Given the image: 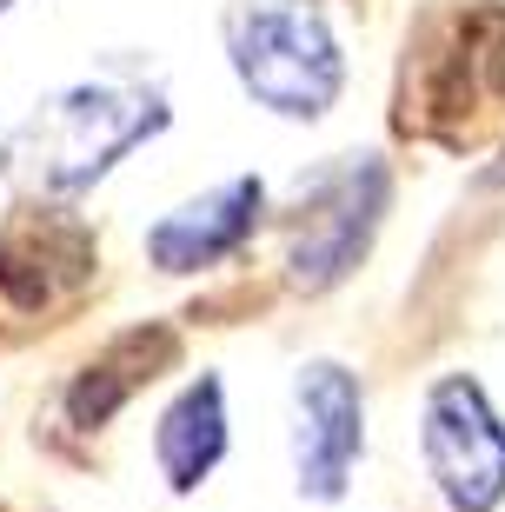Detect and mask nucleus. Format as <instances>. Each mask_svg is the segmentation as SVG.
<instances>
[{
	"label": "nucleus",
	"mask_w": 505,
	"mask_h": 512,
	"mask_svg": "<svg viewBox=\"0 0 505 512\" xmlns=\"http://www.w3.org/2000/svg\"><path fill=\"white\" fill-rule=\"evenodd\" d=\"M233 80L273 120H326L346 94V47L319 0H233L220 20Z\"/></svg>",
	"instance_id": "nucleus-1"
},
{
	"label": "nucleus",
	"mask_w": 505,
	"mask_h": 512,
	"mask_svg": "<svg viewBox=\"0 0 505 512\" xmlns=\"http://www.w3.org/2000/svg\"><path fill=\"white\" fill-rule=\"evenodd\" d=\"M173 107L160 87L140 80H74L34 107L27 120V167L40 193H87L107 180L133 147H147L153 133H167Z\"/></svg>",
	"instance_id": "nucleus-2"
},
{
	"label": "nucleus",
	"mask_w": 505,
	"mask_h": 512,
	"mask_svg": "<svg viewBox=\"0 0 505 512\" xmlns=\"http://www.w3.org/2000/svg\"><path fill=\"white\" fill-rule=\"evenodd\" d=\"M386 207H393V173L379 153H339L333 167L300 180V200L286 207V280L300 293L353 280L379 240Z\"/></svg>",
	"instance_id": "nucleus-3"
},
{
	"label": "nucleus",
	"mask_w": 505,
	"mask_h": 512,
	"mask_svg": "<svg viewBox=\"0 0 505 512\" xmlns=\"http://www.w3.org/2000/svg\"><path fill=\"white\" fill-rule=\"evenodd\" d=\"M419 459L452 512L505 506V419L472 373H439L419 399Z\"/></svg>",
	"instance_id": "nucleus-4"
},
{
	"label": "nucleus",
	"mask_w": 505,
	"mask_h": 512,
	"mask_svg": "<svg viewBox=\"0 0 505 512\" xmlns=\"http://www.w3.org/2000/svg\"><path fill=\"white\" fill-rule=\"evenodd\" d=\"M94 273H100V240L67 207L20 200L0 220V300L14 306V313L40 320V313L74 306L94 286Z\"/></svg>",
	"instance_id": "nucleus-5"
},
{
	"label": "nucleus",
	"mask_w": 505,
	"mask_h": 512,
	"mask_svg": "<svg viewBox=\"0 0 505 512\" xmlns=\"http://www.w3.org/2000/svg\"><path fill=\"white\" fill-rule=\"evenodd\" d=\"M366 459V386L346 360H306L293 373V479L333 506Z\"/></svg>",
	"instance_id": "nucleus-6"
},
{
	"label": "nucleus",
	"mask_w": 505,
	"mask_h": 512,
	"mask_svg": "<svg viewBox=\"0 0 505 512\" xmlns=\"http://www.w3.org/2000/svg\"><path fill=\"white\" fill-rule=\"evenodd\" d=\"M266 220V180L260 173H233V180H220V187L193 193V200H180L173 213H160L147 227V266L153 273H206V266L233 260V253L260 233Z\"/></svg>",
	"instance_id": "nucleus-7"
},
{
	"label": "nucleus",
	"mask_w": 505,
	"mask_h": 512,
	"mask_svg": "<svg viewBox=\"0 0 505 512\" xmlns=\"http://www.w3.org/2000/svg\"><path fill=\"white\" fill-rule=\"evenodd\" d=\"M226 386L220 373H193L180 393L167 399V413L153 419V459L173 493H200L213 466L226 459Z\"/></svg>",
	"instance_id": "nucleus-8"
},
{
	"label": "nucleus",
	"mask_w": 505,
	"mask_h": 512,
	"mask_svg": "<svg viewBox=\"0 0 505 512\" xmlns=\"http://www.w3.org/2000/svg\"><path fill=\"white\" fill-rule=\"evenodd\" d=\"M173 360H180V333H173V326H133V333L107 340V353H94V360L74 373V386H67V419H74L80 433H100V426H107L147 380H160V366H173Z\"/></svg>",
	"instance_id": "nucleus-9"
},
{
	"label": "nucleus",
	"mask_w": 505,
	"mask_h": 512,
	"mask_svg": "<svg viewBox=\"0 0 505 512\" xmlns=\"http://www.w3.org/2000/svg\"><path fill=\"white\" fill-rule=\"evenodd\" d=\"M7 7H14V0H0V14H7Z\"/></svg>",
	"instance_id": "nucleus-10"
}]
</instances>
